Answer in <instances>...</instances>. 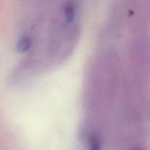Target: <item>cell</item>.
<instances>
[{"instance_id":"cell-2","label":"cell","mask_w":150,"mask_h":150,"mask_svg":"<svg viewBox=\"0 0 150 150\" xmlns=\"http://www.w3.org/2000/svg\"><path fill=\"white\" fill-rule=\"evenodd\" d=\"M64 13L66 22L68 24H71V23L73 22L74 19L75 11L74 7V5L71 2H68L66 4L64 8Z\"/></svg>"},{"instance_id":"cell-1","label":"cell","mask_w":150,"mask_h":150,"mask_svg":"<svg viewBox=\"0 0 150 150\" xmlns=\"http://www.w3.org/2000/svg\"><path fill=\"white\" fill-rule=\"evenodd\" d=\"M33 40L30 36L24 35L20 38L16 44V50L20 53H25L31 49Z\"/></svg>"},{"instance_id":"cell-3","label":"cell","mask_w":150,"mask_h":150,"mask_svg":"<svg viewBox=\"0 0 150 150\" xmlns=\"http://www.w3.org/2000/svg\"><path fill=\"white\" fill-rule=\"evenodd\" d=\"M89 150H101V143L96 135H92L89 140Z\"/></svg>"},{"instance_id":"cell-4","label":"cell","mask_w":150,"mask_h":150,"mask_svg":"<svg viewBox=\"0 0 150 150\" xmlns=\"http://www.w3.org/2000/svg\"><path fill=\"white\" fill-rule=\"evenodd\" d=\"M133 150H143V149H135Z\"/></svg>"}]
</instances>
